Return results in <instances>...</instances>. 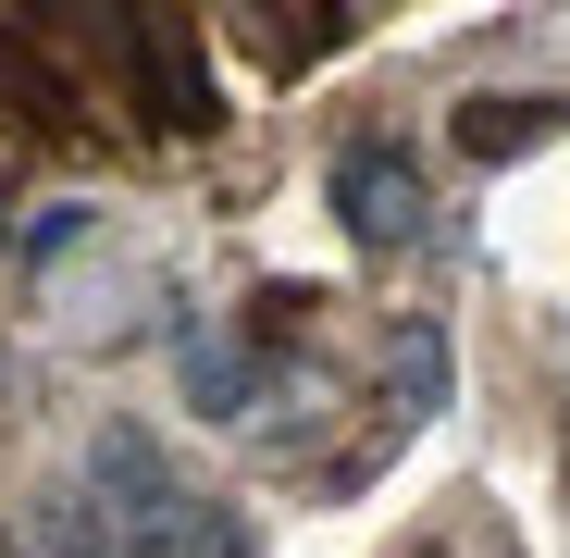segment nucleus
Instances as JSON below:
<instances>
[{"label": "nucleus", "instance_id": "f257e3e1", "mask_svg": "<svg viewBox=\"0 0 570 558\" xmlns=\"http://www.w3.org/2000/svg\"><path fill=\"white\" fill-rule=\"evenodd\" d=\"M100 497L125 509V521H112V533H125V558H261V533H248L224 497H186L137 422H112V434H100Z\"/></svg>", "mask_w": 570, "mask_h": 558}, {"label": "nucleus", "instance_id": "f03ea898", "mask_svg": "<svg viewBox=\"0 0 570 558\" xmlns=\"http://www.w3.org/2000/svg\"><path fill=\"white\" fill-rule=\"evenodd\" d=\"M335 224H347L360 248H410V236L434 224L422 161H410V149H385V137H360V149L335 161Z\"/></svg>", "mask_w": 570, "mask_h": 558}, {"label": "nucleus", "instance_id": "7ed1b4c3", "mask_svg": "<svg viewBox=\"0 0 570 558\" xmlns=\"http://www.w3.org/2000/svg\"><path fill=\"white\" fill-rule=\"evenodd\" d=\"M137 87H149V112H174V137H212V75H199V38L174 13L137 38Z\"/></svg>", "mask_w": 570, "mask_h": 558}, {"label": "nucleus", "instance_id": "20e7f679", "mask_svg": "<svg viewBox=\"0 0 570 558\" xmlns=\"http://www.w3.org/2000/svg\"><path fill=\"white\" fill-rule=\"evenodd\" d=\"M186 398H199L212 422L261 410V360H248V335H236V323H186Z\"/></svg>", "mask_w": 570, "mask_h": 558}, {"label": "nucleus", "instance_id": "39448f33", "mask_svg": "<svg viewBox=\"0 0 570 558\" xmlns=\"http://www.w3.org/2000/svg\"><path fill=\"white\" fill-rule=\"evenodd\" d=\"M570 125V100H459V149L471 161H521Z\"/></svg>", "mask_w": 570, "mask_h": 558}, {"label": "nucleus", "instance_id": "423d86ee", "mask_svg": "<svg viewBox=\"0 0 570 558\" xmlns=\"http://www.w3.org/2000/svg\"><path fill=\"white\" fill-rule=\"evenodd\" d=\"M385 360H397V422H434V410H446V323L410 311V323L385 335Z\"/></svg>", "mask_w": 570, "mask_h": 558}, {"label": "nucleus", "instance_id": "0eeeda50", "mask_svg": "<svg viewBox=\"0 0 570 558\" xmlns=\"http://www.w3.org/2000/svg\"><path fill=\"white\" fill-rule=\"evenodd\" d=\"M38 546H50V558H112V546H100V509H87V497H50V509H38Z\"/></svg>", "mask_w": 570, "mask_h": 558}, {"label": "nucleus", "instance_id": "6e6552de", "mask_svg": "<svg viewBox=\"0 0 570 558\" xmlns=\"http://www.w3.org/2000/svg\"><path fill=\"white\" fill-rule=\"evenodd\" d=\"M75 236H87V199H50V212L26 224V248H38V261H50V248H75Z\"/></svg>", "mask_w": 570, "mask_h": 558}]
</instances>
